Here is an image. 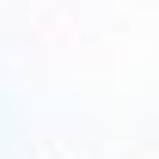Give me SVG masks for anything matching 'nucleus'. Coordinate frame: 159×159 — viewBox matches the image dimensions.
Returning a JSON list of instances; mask_svg holds the SVG:
<instances>
[]
</instances>
